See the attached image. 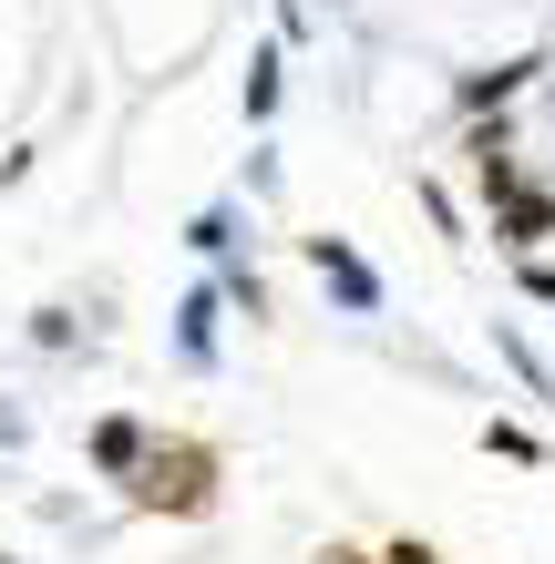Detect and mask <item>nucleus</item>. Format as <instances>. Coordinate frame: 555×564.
<instances>
[{
    "instance_id": "1",
    "label": "nucleus",
    "mask_w": 555,
    "mask_h": 564,
    "mask_svg": "<svg viewBox=\"0 0 555 564\" xmlns=\"http://www.w3.org/2000/svg\"><path fill=\"white\" fill-rule=\"evenodd\" d=\"M145 503L195 513V503H206V452H154V462H145Z\"/></svg>"
},
{
    "instance_id": "2",
    "label": "nucleus",
    "mask_w": 555,
    "mask_h": 564,
    "mask_svg": "<svg viewBox=\"0 0 555 564\" xmlns=\"http://www.w3.org/2000/svg\"><path fill=\"white\" fill-rule=\"evenodd\" d=\"M309 257H319V278H340V297H350V308H381V288H371V268H361V257H350V247L309 237Z\"/></svg>"
},
{
    "instance_id": "3",
    "label": "nucleus",
    "mask_w": 555,
    "mask_h": 564,
    "mask_svg": "<svg viewBox=\"0 0 555 564\" xmlns=\"http://www.w3.org/2000/svg\"><path fill=\"white\" fill-rule=\"evenodd\" d=\"M319 564H361V554H319Z\"/></svg>"
}]
</instances>
